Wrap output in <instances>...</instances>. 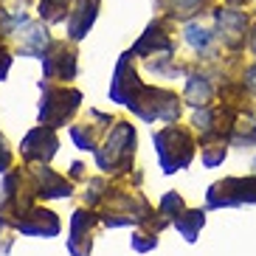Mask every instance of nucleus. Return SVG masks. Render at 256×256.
Masks as SVG:
<instances>
[]
</instances>
